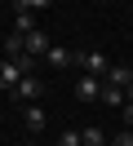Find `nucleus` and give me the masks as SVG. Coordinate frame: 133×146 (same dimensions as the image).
<instances>
[{
    "instance_id": "1",
    "label": "nucleus",
    "mask_w": 133,
    "mask_h": 146,
    "mask_svg": "<svg viewBox=\"0 0 133 146\" xmlns=\"http://www.w3.org/2000/svg\"><path fill=\"white\" fill-rule=\"evenodd\" d=\"M71 66H80L84 75H106V53H98V49H80V53H71Z\"/></svg>"
},
{
    "instance_id": "2",
    "label": "nucleus",
    "mask_w": 133,
    "mask_h": 146,
    "mask_svg": "<svg viewBox=\"0 0 133 146\" xmlns=\"http://www.w3.org/2000/svg\"><path fill=\"white\" fill-rule=\"evenodd\" d=\"M40 93H44L40 75H22V80L13 84V98H22V102H40Z\"/></svg>"
},
{
    "instance_id": "3",
    "label": "nucleus",
    "mask_w": 133,
    "mask_h": 146,
    "mask_svg": "<svg viewBox=\"0 0 133 146\" xmlns=\"http://www.w3.org/2000/svg\"><path fill=\"white\" fill-rule=\"evenodd\" d=\"M98 93H102V75H80L76 80V98L80 102H98Z\"/></svg>"
},
{
    "instance_id": "4",
    "label": "nucleus",
    "mask_w": 133,
    "mask_h": 146,
    "mask_svg": "<svg viewBox=\"0 0 133 146\" xmlns=\"http://www.w3.org/2000/svg\"><path fill=\"white\" fill-rule=\"evenodd\" d=\"M22 53H27V58H44V53H49V36L35 27L31 36H22Z\"/></svg>"
},
{
    "instance_id": "5",
    "label": "nucleus",
    "mask_w": 133,
    "mask_h": 146,
    "mask_svg": "<svg viewBox=\"0 0 133 146\" xmlns=\"http://www.w3.org/2000/svg\"><path fill=\"white\" fill-rule=\"evenodd\" d=\"M98 102H102V106H111V111H120L129 98H124V89H115V84H106V80H102V93H98Z\"/></svg>"
},
{
    "instance_id": "6",
    "label": "nucleus",
    "mask_w": 133,
    "mask_h": 146,
    "mask_svg": "<svg viewBox=\"0 0 133 146\" xmlns=\"http://www.w3.org/2000/svg\"><path fill=\"white\" fill-rule=\"evenodd\" d=\"M44 62H49L53 71H67V66H71V49H62V44H49V53H44Z\"/></svg>"
},
{
    "instance_id": "7",
    "label": "nucleus",
    "mask_w": 133,
    "mask_h": 146,
    "mask_svg": "<svg viewBox=\"0 0 133 146\" xmlns=\"http://www.w3.org/2000/svg\"><path fill=\"white\" fill-rule=\"evenodd\" d=\"M133 80V66H106V84H115V89H129Z\"/></svg>"
},
{
    "instance_id": "8",
    "label": "nucleus",
    "mask_w": 133,
    "mask_h": 146,
    "mask_svg": "<svg viewBox=\"0 0 133 146\" xmlns=\"http://www.w3.org/2000/svg\"><path fill=\"white\" fill-rule=\"evenodd\" d=\"M18 80H22V71H18L13 62H0V89H13Z\"/></svg>"
},
{
    "instance_id": "9",
    "label": "nucleus",
    "mask_w": 133,
    "mask_h": 146,
    "mask_svg": "<svg viewBox=\"0 0 133 146\" xmlns=\"http://www.w3.org/2000/svg\"><path fill=\"white\" fill-rule=\"evenodd\" d=\"M53 0H13V13H40V9H49Z\"/></svg>"
},
{
    "instance_id": "10",
    "label": "nucleus",
    "mask_w": 133,
    "mask_h": 146,
    "mask_svg": "<svg viewBox=\"0 0 133 146\" xmlns=\"http://www.w3.org/2000/svg\"><path fill=\"white\" fill-rule=\"evenodd\" d=\"M0 49L9 53V62H13V58H22V36H18V31H13V36H5V40H0Z\"/></svg>"
},
{
    "instance_id": "11",
    "label": "nucleus",
    "mask_w": 133,
    "mask_h": 146,
    "mask_svg": "<svg viewBox=\"0 0 133 146\" xmlns=\"http://www.w3.org/2000/svg\"><path fill=\"white\" fill-rule=\"evenodd\" d=\"M80 146H106V137H102V128H80Z\"/></svg>"
},
{
    "instance_id": "12",
    "label": "nucleus",
    "mask_w": 133,
    "mask_h": 146,
    "mask_svg": "<svg viewBox=\"0 0 133 146\" xmlns=\"http://www.w3.org/2000/svg\"><path fill=\"white\" fill-rule=\"evenodd\" d=\"M22 119H27V128H31V133H40V128H44V111L35 106V102L27 106V115H22Z\"/></svg>"
},
{
    "instance_id": "13",
    "label": "nucleus",
    "mask_w": 133,
    "mask_h": 146,
    "mask_svg": "<svg viewBox=\"0 0 133 146\" xmlns=\"http://www.w3.org/2000/svg\"><path fill=\"white\" fill-rule=\"evenodd\" d=\"M13 31H18V36H31V31H35V13H18Z\"/></svg>"
},
{
    "instance_id": "14",
    "label": "nucleus",
    "mask_w": 133,
    "mask_h": 146,
    "mask_svg": "<svg viewBox=\"0 0 133 146\" xmlns=\"http://www.w3.org/2000/svg\"><path fill=\"white\" fill-rule=\"evenodd\" d=\"M13 66H18L22 75H35V58H27V53H22V58H13Z\"/></svg>"
},
{
    "instance_id": "15",
    "label": "nucleus",
    "mask_w": 133,
    "mask_h": 146,
    "mask_svg": "<svg viewBox=\"0 0 133 146\" xmlns=\"http://www.w3.org/2000/svg\"><path fill=\"white\" fill-rule=\"evenodd\" d=\"M58 146H80V133H76V128H67V133L58 137Z\"/></svg>"
},
{
    "instance_id": "16",
    "label": "nucleus",
    "mask_w": 133,
    "mask_h": 146,
    "mask_svg": "<svg viewBox=\"0 0 133 146\" xmlns=\"http://www.w3.org/2000/svg\"><path fill=\"white\" fill-rule=\"evenodd\" d=\"M111 146H133V128H124V133L111 137Z\"/></svg>"
},
{
    "instance_id": "17",
    "label": "nucleus",
    "mask_w": 133,
    "mask_h": 146,
    "mask_svg": "<svg viewBox=\"0 0 133 146\" xmlns=\"http://www.w3.org/2000/svg\"><path fill=\"white\" fill-rule=\"evenodd\" d=\"M120 111H124V128H133V102H124Z\"/></svg>"
},
{
    "instance_id": "18",
    "label": "nucleus",
    "mask_w": 133,
    "mask_h": 146,
    "mask_svg": "<svg viewBox=\"0 0 133 146\" xmlns=\"http://www.w3.org/2000/svg\"><path fill=\"white\" fill-rule=\"evenodd\" d=\"M124 98H129V102H133V80H129V89H124Z\"/></svg>"
},
{
    "instance_id": "19",
    "label": "nucleus",
    "mask_w": 133,
    "mask_h": 146,
    "mask_svg": "<svg viewBox=\"0 0 133 146\" xmlns=\"http://www.w3.org/2000/svg\"><path fill=\"white\" fill-rule=\"evenodd\" d=\"M31 146H40V142H31Z\"/></svg>"
}]
</instances>
